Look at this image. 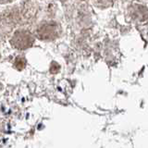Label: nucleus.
<instances>
[{"label": "nucleus", "instance_id": "f257e3e1", "mask_svg": "<svg viewBox=\"0 0 148 148\" xmlns=\"http://www.w3.org/2000/svg\"><path fill=\"white\" fill-rule=\"evenodd\" d=\"M34 39L28 32H18L14 34L11 44L18 49H26L32 46Z\"/></svg>", "mask_w": 148, "mask_h": 148}, {"label": "nucleus", "instance_id": "f03ea898", "mask_svg": "<svg viewBox=\"0 0 148 148\" xmlns=\"http://www.w3.org/2000/svg\"><path fill=\"white\" fill-rule=\"evenodd\" d=\"M59 28L56 23L45 24L37 31V34L43 40H53L58 36Z\"/></svg>", "mask_w": 148, "mask_h": 148}, {"label": "nucleus", "instance_id": "7ed1b4c3", "mask_svg": "<svg viewBox=\"0 0 148 148\" xmlns=\"http://www.w3.org/2000/svg\"><path fill=\"white\" fill-rule=\"evenodd\" d=\"M25 65H26V60L25 58H16L15 60V67L18 69H22L23 68L25 67Z\"/></svg>", "mask_w": 148, "mask_h": 148}, {"label": "nucleus", "instance_id": "20e7f679", "mask_svg": "<svg viewBox=\"0 0 148 148\" xmlns=\"http://www.w3.org/2000/svg\"><path fill=\"white\" fill-rule=\"evenodd\" d=\"M59 69H60V67L58 63L53 62L52 65H51V72L52 73H57L59 71Z\"/></svg>", "mask_w": 148, "mask_h": 148}]
</instances>
